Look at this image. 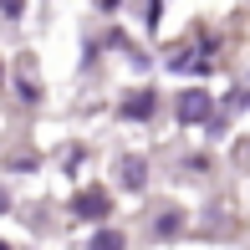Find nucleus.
Here are the masks:
<instances>
[{
    "label": "nucleus",
    "instance_id": "423d86ee",
    "mask_svg": "<svg viewBox=\"0 0 250 250\" xmlns=\"http://www.w3.org/2000/svg\"><path fill=\"white\" fill-rule=\"evenodd\" d=\"M0 250H5V240H0Z\"/></svg>",
    "mask_w": 250,
    "mask_h": 250
},
{
    "label": "nucleus",
    "instance_id": "7ed1b4c3",
    "mask_svg": "<svg viewBox=\"0 0 250 250\" xmlns=\"http://www.w3.org/2000/svg\"><path fill=\"white\" fill-rule=\"evenodd\" d=\"M92 250H123V235L118 230H102V235H92Z\"/></svg>",
    "mask_w": 250,
    "mask_h": 250
},
{
    "label": "nucleus",
    "instance_id": "20e7f679",
    "mask_svg": "<svg viewBox=\"0 0 250 250\" xmlns=\"http://www.w3.org/2000/svg\"><path fill=\"white\" fill-rule=\"evenodd\" d=\"M128 112H133V118H148V112H153V97H148V92H133Z\"/></svg>",
    "mask_w": 250,
    "mask_h": 250
},
{
    "label": "nucleus",
    "instance_id": "f03ea898",
    "mask_svg": "<svg viewBox=\"0 0 250 250\" xmlns=\"http://www.w3.org/2000/svg\"><path fill=\"white\" fill-rule=\"evenodd\" d=\"M77 209H82V214H107V199H102V194H82Z\"/></svg>",
    "mask_w": 250,
    "mask_h": 250
},
{
    "label": "nucleus",
    "instance_id": "39448f33",
    "mask_svg": "<svg viewBox=\"0 0 250 250\" xmlns=\"http://www.w3.org/2000/svg\"><path fill=\"white\" fill-rule=\"evenodd\" d=\"M0 5H5V16H21V5H26V0H0Z\"/></svg>",
    "mask_w": 250,
    "mask_h": 250
},
{
    "label": "nucleus",
    "instance_id": "f257e3e1",
    "mask_svg": "<svg viewBox=\"0 0 250 250\" xmlns=\"http://www.w3.org/2000/svg\"><path fill=\"white\" fill-rule=\"evenodd\" d=\"M179 118H184V123L209 118V97H204V92H184V102H179Z\"/></svg>",
    "mask_w": 250,
    "mask_h": 250
}]
</instances>
